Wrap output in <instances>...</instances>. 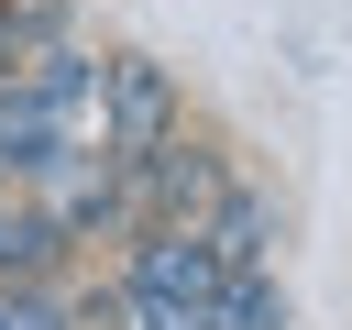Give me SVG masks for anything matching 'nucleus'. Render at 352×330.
<instances>
[{
    "label": "nucleus",
    "mask_w": 352,
    "mask_h": 330,
    "mask_svg": "<svg viewBox=\"0 0 352 330\" xmlns=\"http://www.w3.org/2000/svg\"><path fill=\"white\" fill-rule=\"evenodd\" d=\"M209 297H220V253L198 231H132V253H121L132 330H209Z\"/></svg>",
    "instance_id": "2"
},
{
    "label": "nucleus",
    "mask_w": 352,
    "mask_h": 330,
    "mask_svg": "<svg viewBox=\"0 0 352 330\" xmlns=\"http://www.w3.org/2000/svg\"><path fill=\"white\" fill-rule=\"evenodd\" d=\"M242 165L220 132H165L143 165H121V231H209Z\"/></svg>",
    "instance_id": "1"
},
{
    "label": "nucleus",
    "mask_w": 352,
    "mask_h": 330,
    "mask_svg": "<svg viewBox=\"0 0 352 330\" xmlns=\"http://www.w3.org/2000/svg\"><path fill=\"white\" fill-rule=\"evenodd\" d=\"M0 187H11V176H0Z\"/></svg>",
    "instance_id": "10"
},
{
    "label": "nucleus",
    "mask_w": 352,
    "mask_h": 330,
    "mask_svg": "<svg viewBox=\"0 0 352 330\" xmlns=\"http://www.w3.org/2000/svg\"><path fill=\"white\" fill-rule=\"evenodd\" d=\"M0 330H77L55 286H0Z\"/></svg>",
    "instance_id": "8"
},
{
    "label": "nucleus",
    "mask_w": 352,
    "mask_h": 330,
    "mask_svg": "<svg viewBox=\"0 0 352 330\" xmlns=\"http://www.w3.org/2000/svg\"><path fill=\"white\" fill-rule=\"evenodd\" d=\"M22 55H33V33H22V11H0V77H11Z\"/></svg>",
    "instance_id": "9"
},
{
    "label": "nucleus",
    "mask_w": 352,
    "mask_h": 330,
    "mask_svg": "<svg viewBox=\"0 0 352 330\" xmlns=\"http://www.w3.org/2000/svg\"><path fill=\"white\" fill-rule=\"evenodd\" d=\"M165 132H187V88H176L143 44H110V55H99V154L143 165Z\"/></svg>",
    "instance_id": "3"
},
{
    "label": "nucleus",
    "mask_w": 352,
    "mask_h": 330,
    "mask_svg": "<svg viewBox=\"0 0 352 330\" xmlns=\"http://www.w3.org/2000/svg\"><path fill=\"white\" fill-rule=\"evenodd\" d=\"M22 198H33V220L77 253V242L121 231V154H99V143H55V154L22 176Z\"/></svg>",
    "instance_id": "4"
},
{
    "label": "nucleus",
    "mask_w": 352,
    "mask_h": 330,
    "mask_svg": "<svg viewBox=\"0 0 352 330\" xmlns=\"http://www.w3.org/2000/svg\"><path fill=\"white\" fill-rule=\"evenodd\" d=\"M55 275H66V242L33 220L22 187H0V286H55Z\"/></svg>",
    "instance_id": "6"
},
{
    "label": "nucleus",
    "mask_w": 352,
    "mask_h": 330,
    "mask_svg": "<svg viewBox=\"0 0 352 330\" xmlns=\"http://www.w3.org/2000/svg\"><path fill=\"white\" fill-rule=\"evenodd\" d=\"M275 319H286V286H275V275H220L209 330H275Z\"/></svg>",
    "instance_id": "7"
},
{
    "label": "nucleus",
    "mask_w": 352,
    "mask_h": 330,
    "mask_svg": "<svg viewBox=\"0 0 352 330\" xmlns=\"http://www.w3.org/2000/svg\"><path fill=\"white\" fill-rule=\"evenodd\" d=\"M198 242L220 253V275H264V264H275V198H264V187H231Z\"/></svg>",
    "instance_id": "5"
}]
</instances>
